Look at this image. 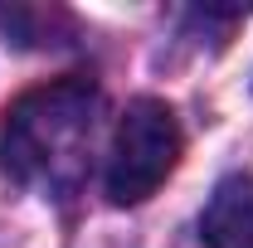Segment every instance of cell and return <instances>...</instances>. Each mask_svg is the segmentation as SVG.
<instances>
[{
    "mask_svg": "<svg viewBox=\"0 0 253 248\" xmlns=\"http://www.w3.org/2000/svg\"><path fill=\"white\" fill-rule=\"evenodd\" d=\"M97 122V88L63 78L25 93L0 126V170L20 185L63 190L83 175Z\"/></svg>",
    "mask_w": 253,
    "mask_h": 248,
    "instance_id": "obj_1",
    "label": "cell"
},
{
    "mask_svg": "<svg viewBox=\"0 0 253 248\" xmlns=\"http://www.w3.org/2000/svg\"><path fill=\"white\" fill-rule=\"evenodd\" d=\"M180 122L161 97H136L117 122L112 151H107V200L112 205H141L151 200L166 175L180 161Z\"/></svg>",
    "mask_w": 253,
    "mask_h": 248,
    "instance_id": "obj_2",
    "label": "cell"
},
{
    "mask_svg": "<svg viewBox=\"0 0 253 248\" xmlns=\"http://www.w3.org/2000/svg\"><path fill=\"white\" fill-rule=\"evenodd\" d=\"M200 239L205 248H253V175H224L205 214H200Z\"/></svg>",
    "mask_w": 253,
    "mask_h": 248,
    "instance_id": "obj_3",
    "label": "cell"
}]
</instances>
